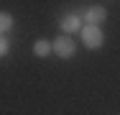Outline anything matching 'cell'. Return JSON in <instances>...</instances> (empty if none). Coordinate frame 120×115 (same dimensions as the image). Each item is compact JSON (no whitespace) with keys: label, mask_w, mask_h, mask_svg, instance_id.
I'll list each match as a JSON object with an SVG mask.
<instances>
[{"label":"cell","mask_w":120,"mask_h":115,"mask_svg":"<svg viewBox=\"0 0 120 115\" xmlns=\"http://www.w3.org/2000/svg\"><path fill=\"white\" fill-rule=\"evenodd\" d=\"M82 15L79 13H67L64 18H61V33L64 36H69V33H79L82 31Z\"/></svg>","instance_id":"obj_4"},{"label":"cell","mask_w":120,"mask_h":115,"mask_svg":"<svg viewBox=\"0 0 120 115\" xmlns=\"http://www.w3.org/2000/svg\"><path fill=\"white\" fill-rule=\"evenodd\" d=\"M51 54H56L59 59H72L74 54H77V44H74L72 36H64V33H59L54 41H51Z\"/></svg>","instance_id":"obj_1"},{"label":"cell","mask_w":120,"mask_h":115,"mask_svg":"<svg viewBox=\"0 0 120 115\" xmlns=\"http://www.w3.org/2000/svg\"><path fill=\"white\" fill-rule=\"evenodd\" d=\"M15 26V18L10 15V13H5V10H0V36H5L10 28Z\"/></svg>","instance_id":"obj_6"},{"label":"cell","mask_w":120,"mask_h":115,"mask_svg":"<svg viewBox=\"0 0 120 115\" xmlns=\"http://www.w3.org/2000/svg\"><path fill=\"white\" fill-rule=\"evenodd\" d=\"M8 51H10L8 38H5V36H0V59H3V56H8Z\"/></svg>","instance_id":"obj_7"},{"label":"cell","mask_w":120,"mask_h":115,"mask_svg":"<svg viewBox=\"0 0 120 115\" xmlns=\"http://www.w3.org/2000/svg\"><path fill=\"white\" fill-rule=\"evenodd\" d=\"M105 21H107V8H102V5H90L82 13V23H87V26H102Z\"/></svg>","instance_id":"obj_3"},{"label":"cell","mask_w":120,"mask_h":115,"mask_svg":"<svg viewBox=\"0 0 120 115\" xmlns=\"http://www.w3.org/2000/svg\"><path fill=\"white\" fill-rule=\"evenodd\" d=\"M79 36H82V44L87 46V49H100V46L105 44V33H102V28L100 26H82V31H79Z\"/></svg>","instance_id":"obj_2"},{"label":"cell","mask_w":120,"mask_h":115,"mask_svg":"<svg viewBox=\"0 0 120 115\" xmlns=\"http://www.w3.org/2000/svg\"><path fill=\"white\" fill-rule=\"evenodd\" d=\"M33 56H38V59H46V56H51V41L38 38V41L33 44Z\"/></svg>","instance_id":"obj_5"}]
</instances>
